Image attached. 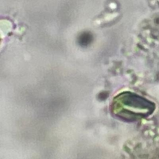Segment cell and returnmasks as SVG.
I'll return each mask as SVG.
<instances>
[{"label": "cell", "mask_w": 159, "mask_h": 159, "mask_svg": "<svg viewBox=\"0 0 159 159\" xmlns=\"http://www.w3.org/2000/svg\"><path fill=\"white\" fill-rule=\"evenodd\" d=\"M155 104L136 94L124 92L117 95L112 102V112L118 118L134 121L153 113Z\"/></svg>", "instance_id": "1"}, {"label": "cell", "mask_w": 159, "mask_h": 159, "mask_svg": "<svg viewBox=\"0 0 159 159\" xmlns=\"http://www.w3.org/2000/svg\"><path fill=\"white\" fill-rule=\"evenodd\" d=\"M91 40V35L88 34V33L83 34L80 37V41L81 42L82 44H88Z\"/></svg>", "instance_id": "2"}]
</instances>
